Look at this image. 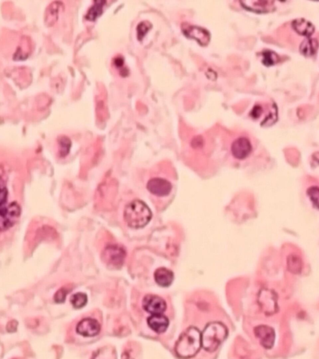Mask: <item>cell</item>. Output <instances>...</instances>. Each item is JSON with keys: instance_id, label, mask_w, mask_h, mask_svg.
I'll return each mask as SVG.
<instances>
[{"instance_id": "13", "label": "cell", "mask_w": 319, "mask_h": 359, "mask_svg": "<svg viewBox=\"0 0 319 359\" xmlns=\"http://www.w3.org/2000/svg\"><path fill=\"white\" fill-rule=\"evenodd\" d=\"M246 10L263 13L271 12L275 10V2L273 1H243L240 2Z\"/></svg>"}, {"instance_id": "19", "label": "cell", "mask_w": 319, "mask_h": 359, "mask_svg": "<svg viewBox=\"0 0 319 359\" xmlns=\"http://www.w3.org/2000/svg\"><path fill=\"white\" fill-rule=\"evenodd\" d=\"M70 301H71L74 308L81 309L87 304V296L85 293H76V294L72 296Z\"/></svg>"}, {"instance_id": "9", "label": "cell", "mask_w": 319, "mask_h": 359, "mask_svg": "<svg viewBox=\"0 0 319 359\" xmlns=\"http://www.w3.org/2000/svg\"><path fill=\"white\" fill-rule=\"evenodd\" d=\"M145 311L151 315L163 314L167 309V303L164 299L158 296L149 295L146 296L142 302Z\"/></svg>"}, {"instance_id": "12", "label": "cell", "mask_w": 319, "mask_h": 359, "mask_svg": "<svg viewBox=\"0 0 319 359\" xmlns=\"http://www.w3.org/2000/svg\"><path fill=\"white\" fill-rule=\"evenodd\" d=\"M277 300L276 295L273 291L269 290L262 291L259 298V302L263 309L264 313L268 315H272L277 310Z\"/></svg>"}, {"instance_id": "25", "label": "cell", "mask_w": 319, "mask_h": 359, "mask_svg": "<svg viewBox=\"0 0 319 359\" xmlns=\"http://www.w3.org/2000/svg\"><path fill=\"white\" fill-rule=\"evenodd\" d=\"M307 195H309L311 202L314 205H316V207L318 206L319 200V188L318 187H311L307 191Z\"/></svg>"}, {"instance_id": "18", "label": "cell", "mask_w": 319, "mask_h": 359, "mask_svg": "<svg viewBox=\"0 0 319 359\" xmlns=\"http://www.w3.org/2000/svg\"><path fill=\"white\" fill-rule=\"evenodd\" d=\"M106 3L105 0H96L93 5L90 6L88 10L85 19L90 21H94L103 12L104 6Z\"/></svg>"}, {"instance_id": "24", "label": "cell", "mask_w": 319, "mask_h": 359, "mask_svg": "<svg viewBox=\"0 0 319 359\" xmlns=\"http://www.w3.org/2000/svg\"><path fill=\"white\" fill-rule=\"evenodd\" d=\"M8 198V190L3 180L0 178V207L3 206Z\"/></svg>"}, {"instance_id": "6", "label": "cell", "mask_w": 319, "mask_h": 359, "mask_svg": "<svg viewBox=\"0 0 319 359\" xmlns=\"http://www.w3.org/2000/svg\"><path fill=\"white\" fill-rule=\"evenodd\" d=\"M147 189L151 195L158 197H165L171 193L172 185L165 178L155 177L149 180L147 184Z\"/></svg>"}, {"instance_id": "1", "label": "cell", "mask_w": 319, "mask_h": 359, "mask_svg": "<svg viewBox=\"0 0 319 359\" xmlns=\"http://www.w3.org/2000/svg\"><path fill=\"white\" fill-rule=\"evenodd\" d=\"M151 216L150 209L141 200L133 201L124 209V220L132 229H139L146 227L150 222Z\"/></svg>"}, {"instance_id": "11", "label": "cell", "mask_w": 319, "mask_h": 359, "mask_svg": "<svg viewBox=\"0 0 319 359\" xmlns=\"http://www.w3.org/2000/svg\"><path fill=\"white\" fill-rule=\"evenodd\" d=\"M101 326L98 321L92 318H85L78 323L76 331L85 337H94L100 333Z\"/></svg>"}, {"instance_id": "20", "label": "cell", "mask_w": 319, "mask_h": 359, "mask_svg": "<svg viewBox=\"0 0 319 359\" xmlns=\"http://www.w3.org/2000/svg\"><path fill=\"white\" fill-rule=\"evenodd\" d=\"M262 62L266 66H271L275 65L279 60V57L275 52L270 50H266L262 53Z\"/></svg>"}, {"instance_id": "17", "label": "cell", "mask_w": 319, "mask_h": 359, "mask_svg": "<svg viewBox=\"0 0 319 359\" xmlns=\"http://www.w3.org/2000/svg\"><path fill=\"white\" fill-rule=\"evenodd\" d=\"M300 51L303 55L311 56L315 55L318 49V41L317 39H307L303 41L300 46Z\"/></svg>"}, {"instance_id": "4", "label": "cell", "mask_w": 319, "mask_h": 359, "mask_svg": "<svg viewBox=\"0 0 319 359\" xmlns=\"http://www.w3.org/2000/svg\"><path fill=\"white\" fill-rule=\"evenodd\" d=\"M21 214V208L17 202H13L0 208V231L10 229L17 222Z\"/></svg>"}, {"instance_id": "23", "label": "cell", "mask_w": 319, "mask_h": 359, "mask_svg": "<svg viewBox=\"0 0 319 359\" xmlns=\"http://www.w3.org/2000/svg\"><path fill=\"white\" fill-rule=\"evenodd\" d=\"M62 5L63 4L60 2H54L51 4L50 10H49V15H51V21H53V23L57 20L59 11H60V9Z\"/></svg>"}, {"instance_id": "15", "label": "cell", "mask_w": 319, "mask_h": 359, "mask_svg": "<svg viewBox=\"0 0 319 359\" xmlns=\"http://www.w3.org/2000/svg\"><path fill=\"white\" fill-rule=\"evenodd\" d=\"M293 28L298 34L309 37L315 31V27L311 22L304 19H297L292 22Z\"/></svg>"}, {"instance_id": "28", "label": "cell", "mask_w": 319, "mask_h": 359, "mask_svg": "<svg viewBox=\"0 0 319 359\" xmlns=\"http://www.w3.org/2000/svg\"><path fill=\"white\" fill-rule=\"evenodd\" d=\"M114 63L117 67H121L124 64V60L122 57H117L115 59Z\"/></svg>"}, {"instance_id": "7", "label": "cell", "mask_w": 319, "mask_h": 359, "mask_svg": "<svg viewBox=\"0 0 319 359\" xmlns=\"http://www.w3.org/2000/svg\"><path fill=\"white\" fill-rule=\"evenodd\" d=\"M182 29L183 33L186 37L195 40L201 46H207L209 43L210 34L207 29L197 26L191 25L187 22L182 24Z\"/></svg>"}, {"instance_id": "29", "label": "cell", "mask_w": 319, "mask_h": 359, "mask_svg": "<svg viewBox=\"0 0 319 359\" xmlns=\"http://www.w3.org/2000/svg\"><path fill=\"white\" fill-rule=\"evenodd\" d=\"M207 74H210V77H208V78L211 79L212 80H215L216 79V74L215 72L213 71L212 69L208 70V71L207 72Z\"/></svg>"}, {"instance_id": "16", "label": "cell", "mask_w": 319, "mask_h": 359, "mask_svg": "<svg viewBox=\"0 0 319 359\" xmlns=\"http://www.w3.org/2000/svg\"><path fill=\"white\" fill-rule=\"evenodd\" d=\"M154 277L156 283L158 285L162 287H168L172 283L174 276L171 271L165 268H160L155 271Z\"/></svg>"}, {"instance_id": "27", "label": "cell", "mask_w": 319, "mask_h": 359, "mask_svg": "<svg viewBox=\"0 0 319 359\" xmlns=\"http://www.w3.org/2000/svg\"><path fill=\"white\" fill-rule=\"evenodd\" d=\"M262 109L260 106H255L254 109H253L251 112V116L254 118L257 119L260 116V115L262 114Z\"/></svg>"}, {"instance_id": "5", "label": "cell", "mask_w": 319, "mask_h": 359, "mask_svg": "<svg viewBox=\"0 0 319 359\" xmlns=\"http://www.w3.org/2000/svg\"><path fill=\"white\" fill-rule=\"evenodd\" d=\"M126 253L123 248L118 245H109L104 249L103 256L107 265L118 268L123 264Z\"/></svg>"}, {"instance_id": "3", "label": "cell", "mask_w": 319, "mask_h": 359, "mask_svg": "<svg viewBox=\"0 0 319 359\" xmlns=\"http://www.w3.org/2000/svg\"><path fill=\"white\" fill-rule=\"evenodd\" d=\"M228 334V329L222 323L210 322L201 334V347L208 352H214L227 338Z\"/></svg>"}, {"instance_id": "21", "label": "cell", "mask_w": 319, "mask_h": 359, "mask_svg": "<svg viewBox=\"0 0 319 359\" xmlns=\"http://www.w3.org/2000/svg\"><path fill=\"white\" fill-rule=\"evenodd\" d=\"M59 147H60V155L61 157H65L68 155L70 149L71 148V142L68 137H61L58 140Z\"/></svg>"}, {"instance_id": "26", "label": "cell", "mask_w": 319, "mask_h": 359, "mask_svg": "<svg viewBox=\"0 0 319 359\" xmlns=\"http://www.w3.org/2000/svg\"><path fill=\"white\" fill-rule=\"evenodd\" d=\"M67 291L64 289H61L59 290L54 297V300L58 303H61L65 301V296H66Z\"/></svg>"}, {"instance_id": "10", "label": "cell", "mask_w": 319, "mask_h": 359, "mask_svg": "<svg viewBox=\"0 0 319 359\" xmlns=\"http://www.w3.org/2000/svg\"><path fill=\"white\" fill-rule=\"evenodd\" d=\"M254 332L262 347L267 349L272 348L275 344L276 337L275 332L273 328L261 325L255 327Z\"/></svg>"}, {"instance_id": "8", "label": "cell", "mask_w": 319, "mask_h": 359, "mask_svg": "<svg viewBox=\"0 0 319 359\" xmlns=\"http://www.w3.org/2000/svg\"><path fill=\"white\" fill-rule=\"evenodd\" d=\"M253 150L252 144L246 137H241L235 140L231 147V152L236 160H243L250 156Z\"/></svg>"}, {"instance_id": "2", "label": "cell", "mask_w": 319, "mask_h": 359, "mask_svg": "<svg viewBox=\"0 0 319 359\" xmlns=\"http://www.w3.org/2000/svg\"><path fill=\"white\" fill-rule=\"evenodd\" d=\"M201 347V333L196 327H190L183 332L175 345L176 355L190 358L196 355Z\"/></svg>"}, {"instance_id": "14", "label": "cell", "mask_w": 319, "mask_h": 359, "mask_svg": "<svg viewBox=\"0 0 319 359\" xmlns=\"http://www.w3.org/2000/svg\"><path fill=\"white\" fill-rule=\"evenodd\" d=\"M149 326L158 334L165 333L169 326V320L163 314L151 315L147 319Z\"/></svg>"}, {"instance_id": "22", "label": "cell", "mask_w": 319, "mask_h": 359, "mask_svg": "<svg viewBox=\"0 0 319 359\" xmlns=\"http://www.w3.org/2000/svg\"><path fill=\"white\" fill-rule=\"evenodd\" d=\"M151 28V24L150 22L147 21L140 22L137 27L138 39L139 40L143 39L145 35Z\"/></svg>"}]
</instances>
